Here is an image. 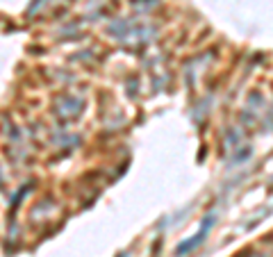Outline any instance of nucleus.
<instances>
[{
  "mask_svg": "<svg viewBox=\"0 0 273 257\" xmlns=\"http://www.w3.org/2000/svg\"><path fill=\"white\" fill-rule=\"evenodd\" d=\"M207 225H212V219H209V216H207V221H205V225L201 228V232L196 234V239H193V241H187V244H182L180 248H178V255H185L189 248H196V246H198V244H201V241L205 239V232H207Z\"/></svg>",
  "mask_w": 273,
  "mask_h": 257,
  "instance_id": "obj_1",
  "label": "nucleus"
}]
</instances>
